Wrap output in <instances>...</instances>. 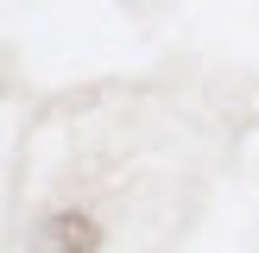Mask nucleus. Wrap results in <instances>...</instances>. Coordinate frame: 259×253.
I'll use <instances>...</instances> for the list:
<instances>
[{
  "instance_id": "obj_1",
  "label": "nucleus",
  "mask_w": 259,
  "mask_h": 253,
  "mask_svg": "<svg viewBox=\"0 0 259 253\" xmlns=\"http://www.w3.org/2000/svg\"><path fill=\"white\" fill-rule=\"evenodd\" d=\"M32 253H101V228L89 215H51L32 234Z\"/></svg>"
}]
</instances>
